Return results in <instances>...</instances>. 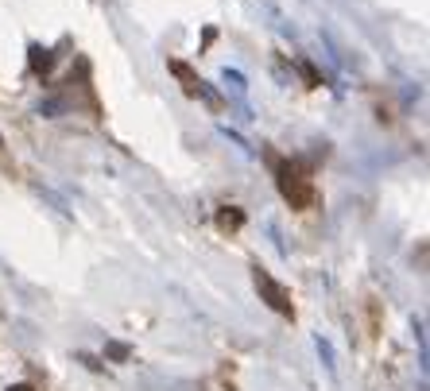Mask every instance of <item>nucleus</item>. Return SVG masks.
I'll return each mask as SVG.
<instances>
[{
    "instance_id": "423d86ee",
    "label": "nucleus",
    "mask_w": 430,
    "mask_h": 391,
    "mask_svg": "<svg viewBox=\"0 0 430 391\" xmlns=\"http://www.w3.org/2000/svg\"><path fill=\"white\" fill-rule=\"evenodd\" d=\"M51 66V51H43V47H31V70H47Z\"/></svg>"
},
{
    "instance_id": "39448f33",
    "label": "nucleus",
    "mask_w": 430,
    "mask_h": 391,
    "mask_svg": "<svg viewBox=\"0 0 430 391\" xmlns=\"http://www.w3.org/2000/svg\"><path fill=\"white\" fill-rule=\"evenodd\" d=\"M314 345H318V356H322V364H326V372L334 376V372H337V364H334V345H329L326 337H318Z\"/></svg>"
},
{
    "instance_id": "20e7f679",
    "label": "nucleus",
    "mask_w": 430,
    "mask_h": 391,
    "mask_svg": "<svg viewBox=\"0 0 430 391\" xmlns=\"http://www.w3.org/2000/svg\"><path fill=\"white\" fill-rule=\"evenodd\" d=\"M241 225H244V213L237 210V205H225V210L217 213V229L221 232H237Z\"/></svg>"
},
{
    "instance_id": "f257e3e1",
    "label": "nucleus",
    "mask_w": 430,
    "mask_h": 391,
    "mask_svg": "<svg viewBox=\"0 0 430 391\" xmlns=\"http://www.w3.org/2000/svg\"><path fill=\"white\" fill-rule=\"evenodd\" d=\"M271 167H276L279 194H283L295 210H307L314 202V182H310L307 167H299V163H291V159H271Z\"/></svg>"
},
{
    "instance_id": "7ed1b4c3",
    "label": "nucleus",
    "mask_w": 430,
    "mask_h": 391,
    "mask_svg": "<svg viewBox=\"0 0 430 391\" xmlns=\"http://www.w3.org/2000/svg\"><path fill=\"white\" fill-rule=\"evenodd\" d=\"M171 74H175V78H179V81H183V89H186V94H190V97H205V101H210V105H221V97H217V94H213V89H210V86H205V81H202V78H198V74H194V70H190V66H186V62H179V58H171Z\"/></svg>"
},
{
    "instance_id": "f03ea898",
    "label": "nucleus",
    "mask_w": 430,
    "mask_h": 391,
    "mask_svg": "<svg viewBox=\"0 0 430 391\" xmlns=\"http://www.w3.org/2000/svg\"><path fill=\"white\" fill-rule=\"evenodd\" d=\"M252 283H256V290H260V298H264V302H268L276 314H287V318L295 314V302H291V295H287V287H283V283H276L264 268L252 271Z\"/></svg>"
},
{
    "instance_id": "6e6552de",
    "label": "nucleus",
    "mask_w": 430,
    "mask_h": 391,
    "mask_svg": "<svg viewBox=\"0 0 430 391\" xmlns=\"http://www.w3.org/2000/svg\"><path fill=\"white\" fill-rule=\"evenodd\" d=\"M8 391H35L31 384H16V387H8Z\"/></svg>"
},
{
    "instance_id": "0eeeda50",
    "label": "nucleus",
    "mask_w": 430,
    "mask_h": 391,
    "mask_svg": "<svg viewBox=\"0 0 430 391\" xmlns=\"http://www.w3.org/2000/svg\"><path fill=\"white\" fill-rule=\"evenodd\" d=\"M105 353H109L113 361H124V356H128V345H117V341H113V345L105 348Z\"/></svg>"
},
{
    "instance_id": "1a4fd4ad",
    "label": "nucleus",
    "mask_w": 430,
    "mask_h": 391,
    "mask_svg": "<svg viewBox=\"0 0 430 391\" xmlns=\"http://www.w3.org/2000/svg\"><path fill=\"white\" fill-rule=\"evenodd\" d=\"M0 147H4V136H0Z\"/></svg>"
}]
</instances>
